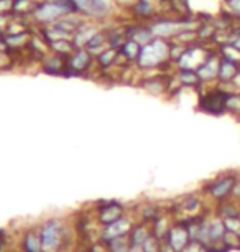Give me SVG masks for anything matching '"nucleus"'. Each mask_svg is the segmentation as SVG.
Returning a JSON list of instances; mask_svg holds the SVG:
<instances>
[{"label": "nucleus", "mask_w": 240, "mask_h": 252, "mask_svg": "<svg viewBox=\"0 0 240 252\" xmlns=\"http://www.w3.org/2000/svg\"><path fill=\"white\" fill-rule=\"evenodd\" d=\"M3 249V236H2V231H0V252Z\"/></svg>", "instance_id": "4c0bfd02"}, {"label": "nucleus", "mask_w": 240, "mask_h": 252, "mask_svg": "<svg viewBox=\"0 0 240 252\" xmlns=\"http://www.w3.org/2000/svg\"><path fill=\"white\" fill-rule=\"evenodd\" d=\"M169 46L171 41L168 38L155 36L148 45L142 46L140 56L136 60V66L138 69H161L164 64L169 63Z\"/></svg>", "instance_id": "f257e3e1"}, {"label": "nucleus", "mask_w": 240, "mask_h": 252, "mask_svg": "<svg viewBox=\"0 0 240 252\" xmlns=\"http://www.w3.org/2000/svg\"><path fill=\"white\" fill-rule=\"evenodd\" d=\"M40 239L43 252H58L63 242V227L58 220L46 221L40 229Z\"/></svg>", "instance_id": "20e7f679"}, {"label": "nucleus", "mask_w": 240, "mask_h": 252, "mask_svg": "<svg viewBox=\"0 0 240 252\" xmlns=\"http://www.w3.org/2000/svg\"><path fill=\"white\" fill-rule=\"evenodd\" d=\"M239 74H240V64L239 63H234V61L220 58L219 73H217V79L220 81V83L222 84L234 83V81L239 78Z\"/></svg>", "instance_id": "4468645a"}, {"label": "nucleus", "mask_w": 240, "mask_h": 252, "mask_svg": "<svg viewBox=\"0 0 240 252\" xmlns=\"http://www.w3.org/2000/svg\"><path fill=\"white\" fill-rule=\"evenodd\" d=\"M130 231H132L130 221L125 220V218H120L119 221L112 222L109 226H104V229L101 232V239L102 242H109L112 239H117V237L130 234Z\"/></svg>", "instance_id": "1a4fd4ad"}, {"label": "nucleus", "mask_w": 240, "mask_h": 252, "mask_svg": "<svg viewBox=\"0 0 240 252\" xmlns=\"http://www.w3.org/2000/svg\"><path fill=\"white\" fill-rule=\"evenodd\" d=\"M23 251L25 252H43L40 234H36V232H33V231L27 232L25 237H23Z\"/></svg>", "instance_id": "b1692460"}, {"label": "nucleus", "mask_w": 240, "mask_h": 252, "mask_svg": "<svg viewBox=\"0 0 240 252\" xmlns=\"http://www.w3.org/2000/svg\"><path fill=\"white\" fill-rule=\"evenodd\" d=\"M41 69H43L46 74H51V76H63L66 69V56L50 53L41 61Z\"/></svg>", "instance_id": "f8f14e48"}, {"label": "nucleus", "mask_w": 240, "mask_h": 252, "mask_svg": "<svg viewBox=\"0 0 240 252\" xmlns=\"http://www.w3.org/2000/svg\"><path fill=\"white\" fill-rule=\"evenodd\" d=\"M183 252H211V247L201 244L199 241H189L187 246L183 249Z\"/></svg>", "instance_id": "2f4dec72"}, {"label": "nucleus", "mask_w": 240, "mask_h": 252, "mask_svg": "<svg viewBox=\"0 0 240 252\" xmlns=\"http://www.w3.org/2000/svg\"><path fill=\"white\" fill-rule=\"evenodd\" d=\"M13 0H0V13H12Z\"/></svg>", "instance_id": "72a5a7b5"}, {"label": "nucleus", "mask_w": 240, "mask_h": 252, "mask_svg": "<svg viewBox=\"0 0 240 252\" xmlns=\"http://www.w3.org/2000/svg\"><path fill=\"white\" fill-rule=\"evenodd\" d=\"M36 7L35 0H13L12 7V15H22V17H30L33 10Z\"/></svg>", "instance_id": "5701e85b"}, {"label": "nucleus", "mask_w": 240, "mask_h": 252, "mask_svg": "<svg viewBox=\"0 0 240 252\" xmlns=\"http://www.w3.org/2000/svg\"><path fill=\"white\" fill-rule=\"evenodd\" d=\"M227 8L232 12L235 20H240V0H230V2L227 3Z\"/></svg>", "instance_id": "473e14b6"}, {"label": "nucleus", "mask_w": 240, "mask_h": 252, "mask_svg": "<svg viewBox=\"0 0 240 252\" xmlns=\"http://www.w3.org/2000/svg\"><path fill=\"white\" fill-rule=\"evenodd\" d=\"M214 51L215 50L208 48V46L199 43V41H197V43H192L187 46L185 55H183L181 60L176 63L178 69H194L196 71L211 55L214 53Z\"/></svg>", "instance_id": "7ed1b4c3"}, {"label": "nucleus", "mask_w": 240, "mask_h": 252, "mask_svg": "<svg viewBox=\"0 0 240 252\" xmlns=\"http://www.w3.org/2000/svg\"><path fill=\"white\" fill-rule=\"evenodd\" d=\"M169 244L175 252H183V249L187 246V242H189V232H187V224L186 222H178L169 229L166 239H164Z\"/></svg>", "instance_id": "423d86ee"}, {"label": "nucleus", "mask_w": 240, "mask_h": 252, "mask_svg": "<svg viewBox=\"0 0 240 252\" xmlns=\"http://www.w3.org/2000/svg\"><path fill=\"white\" fill-rule=\"evenodd\" d=\"M219 56L220 58H225V60L234 61V63L240 64V50H237L232 45H220L219 46Z\"/></svg>", "instance_id": "bb28decb"}, {"label": "nucleus", "mask_w": 240, "mask_h": 252, "mask_svg": "<svg viewBox=\"0 0 240 252\" xmlns=\"http://www.w3.org/2000/svg\"><path fill=\"white\" fill-rule=\"evenodd\" d=\"M232 194H234V196L240 198V182H235V187L232 189Z\"/></svg>", "instance_id": "c9c22d12"}, {"label": "nucleus", "mask_w": 240, "mask_h": 252, "mask_svg": "<svg viewBox=\"0 0 240 252\" xmlns=\"http://www.w3.org/2000/svg\"><path fill=\"white\" fill-rule=\"evenodd\" d=\"M169 78L164 74H157V76H148L147 79L142 81V86L143 89H147L148 93L152 94H161L168 89L169 86Z\"/></svg>", "instance_id": "dca6fc26"}, {"label": "nucleus", "mask_w": 240, "mask_h": 252, "mask_svg": "<svg viewBox=\"0 0 240 252\" xmlns=\"http://www.w3.org/2000/svg\"><path fill=\"white\" fill-rule=\"evenodd\" d=\"M69 2H71L74 12L79 13V15L89 18V15H91V8H92L91 0H69Z\"/></svg>", "instance_id": "cd10ccee"}, {"label": "nucleus", "mask_w": 240, "mask_h": 252, "mask_svg": "<svg viewBox=\"0 0 240 252\" xmlns=\"http://www.w3.org/2000/svg\"><path fill=\"white\" fill-rule=\"evenodd\" d=\"M142 51V45H138L135 40H127L124 45L119 48V55L124 58L127 63H136Z\"/></svg>", "instance_id": "6ab92c4d"}, {"label": "nucleus", "mask_w": 240, "mask_h": 252, "mask_svg": "<svg viewBox=\"0 0 240 252\" xmlns=\"http://www.w3.org/2000/svg\"><path fill=\"white\" fill-rule=\"evenodd\" d=\"M92 2V8H91V15H89V20H106L109 18V15L114 12V0H91Z\"/></svg>", "instance_id": "2eb2a0df"}, {"label": "nucleus", "mask_w": 240, "mask_h": 252, "mask_svg": "<svg viewBox=\"0 0 240 252\" xmlns=\"http://www.w3.org/2000/svg\"><path fill=\"white\" fill-rule=\"evenodd\" d=\"M225 229L229 232H234V234L240 236V216H234V218H225L224 220Z\"/></svg>", "instance_id": "7c9ffc66"}, {"label": "nucleus", "mask_w": 240, "mask_h": 252, "mask_svg": "<svg viewBox=\"0 0 240 252\" xmlns=\"http://www.w3.org/2000/svg\"><path fill=\"white\" fill-rule=\"evenodd\" d=\"M76 50L73 45L71 40H59V41H53L50 43V51L51 53H56V55H61V56H66L68 58L73 51Z\"/></svg>", "instance_id": "393cba45"}, {"label": "nucleus", "mask_w": 240, "mask_h": 252, "mask_svg": "<svg viewBox=\"0 0 240 252\" xmlns=\"http://www.w3.org/2000/svg\"><path fill=\"white\" fill-rule=\"evenodd\" d=\"M107 244V249L109 252H129L130 251V239L129 236H122V237H117V239H112Z\"/></svg>", "instance_id": "a878e982"}, {"label": "nucleus", "mask_w": 240, "mask_h": 252, "mask_svg": "<svg viewBox=\"0 0 240 252\" xmlns=\"http://www.w3.org/2000/svg\"><path fill=\"white\" fill-rule=\"evenodd\" d=\"M224 2H225V3H229V2H230V0H224Z\"/></svg>", "instance_id": "58836bf2"}, {"label": "nucleus", "mask_w": 240, "mask_h": 252, "mask_svg": "<svg viewBox=\"0 0 240 252\" xmlns=\"http://www.w3.org/2000/svg\"><path fill=\"white\" fill-rule=\"evenodd\" d=\"M96 64L94 56L89 53L86 48L74 50L71 55L66 58V69L64 78H71V76H84L91 71L92 66Z\"/></svg>", "instance_id": "f03ea898"}, {"label": "nucleus", "mask_w": 240, "mask_h": 252, "mask_svg": "<svg viewBox=\"0 0 240 252\" xmlns=\"http://www.w3.org/2000/svg\"><path fill=\"white\" fill-rule=\"evenodd\" d=\"M219 61H220L219 51H214V53L211 55L209 58L206 60L204 63H202L199 68L196 69V73L201 78L202 83H209V81H213V79H217Z\"/></svg>", "instance_id": "9d476101"}, {"label": "nucleus", "mask_w": 240, "mask_h": 252, "mask_svg": "<svg viewBox=\"0 0 240 252\" xmlns=\"http://www.w3.org/2000/svg\"><path fill=\"white\" fill-rule=\"evenodd\" d=\"M129 252H143V247L142 246H130Z\"/></svg>", "instance_id": "e433bc0d"}, {"label": "nucleus", "mask_w": 240, "mask_h": 252, "mask_svg": "<svg viewBox=\"0 0 240 252\" xmlns=\"http://www.w3.org/2000/svg\"><path fill=\"white\" fill-rule=\"evenodd\" d=\"M89 252H109V249H107L106 242H102V244H94L91 249H89Z\"/></svg>", "instance_id": "f704fd0d"}, {"label": "nucleus", "mask_w": 240, "mask_h": 252, "mask_svg": "<svg viewBox=\"0 0 240 252\" xmlns=\"http://www.w3.org/2000/svg\"><path fill=\"white\" fill-rule=\"evenodd\" d=\"M152 234H153V232H150L147 224H138V226L132 227L130 236H129L130 244L132 246H143L145 241H147Z\"/></svg>", "instance_id": "412c9836"}, {"label": "nucleus", "mask_w": 240, "mask_h": 252, "mask_svg": "<svg viewBox=\"0 0 240 252\" xmlns=\"http://www.w3.org/2000/svg\"><path fill=\"white\" fill-rule=\"evenodd\" d=\"M229 91H224L222 88H215L213 91L202 94L199 99V111L213 114V116H222L225 111V99L229 96Z\"/></svg>", "instance_id": "39448f33"}, {"label": "nucleus", "mask_w": 240, "mask_h": 252, "mask_svg": "<svg viewBox=\"0 0 240 252\" xmlns=\"http://www.w3.org/2000/svg\"><path fill=\"white\" fill-rule=\"evenodd\" d=\"M130 12L135 18H138V20H147V23L158 17L157 7H155V3L152 0H136V3L130 8Z\"/></svg>", "instance_id": "ddd939ff"}, {"label": "nucleus", "mask_w": 240, "mask_h": 252, "mask_svg": "<svg viewBox=\"0 0 240 252\" xmlns=\"http://www.w3.org/2000/svg\"><path fill=\"white\" fill-rule=\"evenodd\" d=\"M235 182H237V180H235L234 177H230V175H227V177H220V178L215 180V182H213L209 185L208 193L214 199H225L229 194H232Z\"/></svg>", "instance_id": "6e6552de"}, {"label": "nucleus", "mask_w": 240, "mask_h": 252, "mask_svg": "<svg viewBox=\"0 0 240 252\" xmlns=\"http://www.w3.org/2000/svg\"><path fill=\"white\" fill-rule=\"evenodd\" d=\"M12 68H15V64H13V58L8 53V50L0 51V71H8Z\"/></svg>", "instance_id": "c756f323"}, {"label": "nucleus", "mask_w": 240, "mask_h": 252, "mask_svg": "<svg viewBox=\"0 0 240 252\" xmlns=\"http://www.w3.org/2000/svg\"><path fill=\"white\" fill-rule=\"evenodd\" d=\"M79 252H82V251H79Z\"/></svg>", "instance_id": "ea45409f"}, {"label": "nucleus", "mask_w": 240, "mask_h": 252, "mask_svg": "<svg viewBox=\"0 0 240 252\" xmlns=\"http://www.w3.org/2000/svg\"><path fill=\"white\" fill-rule=\"evenodd\" d=\"M225 111L230 114H240V94L230 93L225 99Z\"/></svg>", "instance_id": "c85d7f7f"}, {"label": "nucleus", "mask_w": 240, "mask_h": 252, "mask_svg": "<svg viewBox=\"0 0 240 252\" xmlns=\"http://www.w3.org/2000/svg\"><path fill=\"white\" fill-rule=\"evenodd\" d=\"M225 224H224V220H214L209 222V234H211V244L215 246V244H220L224 242V237H225Z\"/></svg>", "instance_id": "4be33fe9"}, {"label": "nucleus", "mask_w": 240, "mask_h": 252, "mask_svg": "<svg viewBox=\"0 0 240 252\" xmlns=\"http://www.w3.org/2000/svg\"><path fill=\"white\" fill-rule=\"evenodd\" d=\"M107 48H109V41H107V32L106 30H99L86 46V50L94 56V58H96L97 55H101L102 51L107 50Z\"/></svg>", "instance_id": "f3484780"}, {"label": "nucleus", "mask_w": 240, "mask_h": 252, "mask_svg": "<svg viewBox=\"0 0 240 252\" xmlns=\"http://www.w3.org/2000/svg\"><path fill=\"white\" fill-rule=\"evenodd\" d=\"M120 218H124V208L119 203H106L104 206L99 209V222L102 226H109L112 222L119 221Z\"/></svg>", "instance_id": "9b49d317"}, {"label": "nucleus", "mask_w": 240, "mask_h": 252, "mask_svg": "<svg viewBox=\"0 0 240 252\" xmlns=\"http://www.w3.org/2000/svg\"><path fill=\"white\" fill-rule=\"evenodd\" d=\"M176 81L180 83V86H187V88H197L202 83L194 69H178Z\"/></svg>", "instance_id": "aec40b11"}, {"label": "nucleus", "mask_w": 240, "mask_h": 252, "mask_svg": "<svg viewBox=\"0 0 240 252\" xmlns=\"http://www.w3.org/2000/svg\"><path fill=\"white\" fill-rule=\"evenodd\" d=\"M99 30H101V28H99L92 20H86L81 27L78 28L76 32H74V35H73V40L71 41H73L74 48H76V50L86 48L87 43L92 40V36L96 35Z\"/></svg>", "instance_id": "0eeeda50"}, {"label": "nucleus", "mask_w": 240, "mask_h": 252, "mask_svg": "<svg viewBox=\"0 0 240 252\" xmlns=\"http://www.w3.org/2000/svg\"><path fill=\"white\" fill-rule=\"evenodd\" d=\"M94 60H96L97 69L107 71V69H110L112 66H115L117 60H119V50H115V48H107V50L102 51L101 55H97Z\"/></svg>", "instance_id": "a211bd4d"}]
</instances>
